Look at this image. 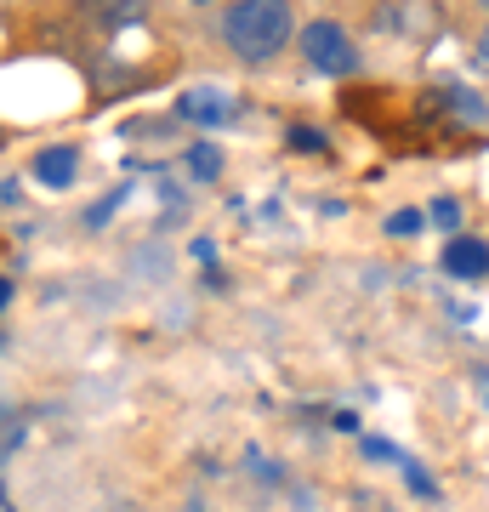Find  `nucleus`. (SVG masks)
<instances>
[{
  "label": "nucleus",
  "mask_w": 489,
  "mask_h": 512,
  "mask_svg": "<svg viewBox=\"0 0 489 512\" xmlns=\"http://www.w3.org/2000/svg\"><path fill=\"white\" fill-rule=\"evenodd\" d=\"M444 274L450 279H484L489 274V245L472 234H455L450 245H444Z\"/></svg>",
  "instance_id": "obj_4"
},
{
  "label": "nucleus",
  "mask_w": 489,
  "mask_h": 512,
  "mask_svg": "<svg viewBox=\"0 0 489 512\" xmlns=\"http://www.w3.org/2000/svg\"><path fill=\"white\" fill-rule=\"evenodd\" d=\"M177 114L182 120H194L200 131H217V126H228V120L239 114V97L222 92V86H188V92L177 97Z\"/></svg>",
  "instance_id": "obj_3"
},
{
  "label": "nucleus",
  "mask_w": 489,
  "mask_h": 512,
  "mask_svg": "<svg viewBox=\"0 0 489 512\" xmlns=\"http://www.w3.org/2000/svg\"><path fill=\"white\" fill-rule=\"evenodd\" d=\"M421 228V211H399V217L387 222V234H416Z\"/></svg>",
  "instance_id": "obj_8"
},
{
  "label": "nucleus",
  "mask_w": 489,
  "mask_h": 512,
  "mask_svg": "<svg viewBox=\"0 0 489 512\" xmlns=\"http://www.w3.org/2000/svg\"><path fill=\"white\" fill-rule=\"evenodd\" d=\"M188 171H194V177H205V183H211V177H217L222 171V154L211 143H194L188 148Z\"/></svg>",
  "instance_id": "obj_7"
},
{
  "label": "nucleus",
  "mask_w": 489,
  "mask_h": 512,
  "mask_svg": "<svg viewBox=\"0 0 489 512\" xmlns=\"http://www.w3.org/2000/svg\"><path fill=\"white\" fill-rule=\"evenodd\" d=\"M433 217L444 222V228H455V205H450V200H438V205H433Z\"/></svg>",
  "instance_id": "obj_10"
},
{
  "label": "nucleus",
  "mask_w": 489,
  "mask_h": 512,
  "mask_svg": "<svg viewBox=\"0 0 489 512\" xmlns=\"http://www.w3.org/2000/svg\"><path fill=\"white\" fill-rule=\"evenodd\" d=\"M188 6H217V0H188Z\"/></svg>",
  "instance_id": "obj_12"
},
{
  "label": "nucleus",
  "mask_w": 489,
  "mask_h": 512,
  "mask_svg": "<svg viewBox=\"0 0 489 512\" xmlns=\"http://www.w3.org/2000/svg\"><path fill=\"white\" fill-rule=\"evenodd\" d=\"M438 97H444V103L455 109V120H467V126H484V120H489V103L478 92H467L461 80H444V86H438Z\"/></svg>",
  "instance_id": "obj_6"
},
{
  "label": "nucleus",
  "mask_w": 489,
  "mask_h": 512,
  "mask_svg": "<svg viewBox=\"0 0 489 512\" xmlns=\"http://www.w3.org/2000/svg\"><path fill=\"white\" fill-rule=\"evenodd\" d=\"M290 143H296V148H325V137H319L313 126H296V131H290Z\"/></svg>",
  "instance_id": "obj_9"
},
{
  "label": "nucleus",
  "mask_w": 489,
  "mask_h": 512,
  "mask_svg": "<svg viewBox=\"0 0 489 512\" xmlns=\"http://www.w3.org/2000/svg\"><path fill=\"white\" fill-rule=\"evenodd\" d=\"M296 46H302V57H308L319 74H330V80L359 74V46H353V35H347V23H336V18L302 23V29H296Z\"/></svg>",
  "instance_id": "obj_2"
},
{
  "label": "nucleus",
  "mask_w": 489,
  "mask_h": 512,
  "mask_svg": "<svg viewBox=\"0 0 489 512\" xmlns=\"http://www.w3.org/2000/svg\"><path fill=\"white\" fill-rule=\"evenodd\" d=\"M74 171H80V154L74 148H40L35 154V177H40V188H69L74 183Z\"/></svg>",
  "instance_id": "obj_5"
},
{
  "label": "nucleus",
  "mask_w": 489,
  "mask_h": 512,
  "mask_svg": "<svg viewBox=\"0 0 489 512\" xmlns=\"http://www.w3.org/2000/svg\"><path fill=\"white\" fill-rule=\"evenodd\" d=\"M478 6H489V0H478Z\"/></svg>",
  "instance_id": "obj_13"
},
{
  "label": "nucleus",
  "mask_w": 489,
  "mask_h": 512,
  "mask_svg": "<svg viewBox=\"0 0 489 512\" xmlns=\"http://www.w3.org/2000/svg\"><path fill=\"white\" fill-rule=\"evenodd\" d=\"M296 6L290 0H228L217 18L222 46L239 57V63H273L296 40Z\"/></svg>",
  "instance_id": "obj_1"
},
{
  "label": "nucleus",
  "mask_w": 489,
  "mask_h": 512,
  "mask_svg": "<svg viewBox=\"0 0 489 512\" xmlns=\"http://www.w3.org/2000/svg\"><path fill=\"white\" fill-rule=\"evenodd\" d=\"M472 52H478V63H484V69H489V29H484V35H478V40H472Z\"/></svg>",
  "instance_id": "obj_11"
}]
</instances>
